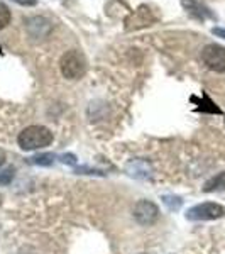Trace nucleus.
Instances as JSON below:
<instances>
[{
    "label": "nucleus",
    "mask_w": 225,
    "mask_h": 254,
    "mask_svg": "<svg viewBox=\"0 0 225 254\" xmlns=\"http://www.w3.org/2000/svg\"><path fill=\"white\" fill-rule=\"evenodd\" d=\"M0 202H2V196H0Z\"/></svg>",
    "instance_id": "obj_18"
},
{
    "label": "nucleus",
    "mask_w": 225,
    "mask_h": 254,
    "mask_svg": "<svg viewBox=\"0 0 225 254\" xmlns=\"http://www.w3.org/2000/svg\"><path fill=\"white\" fill-rule=\"evenodd\" d=\"M163 202H165L166 205L171 208V210H178V208L181 207L183 200L179 198V196H171V195H166V196H163Z\"/></svg>",
    "instance_id": "obj_11"
},
{
    "label": "nucleus",
    "mask_w": 225,
    "mask_h": 254,
    "mask_svg": "<svg viewBox=\"0 0 225 254\" xmlns=\"http://www.w3.org/2000/svg\"><path fill=\"white\" fill-rule=\"evenodd\" d=\"M224 215H225V208L220 203H214V202L200 203V205L188 208L186 212L188 220H215V219H222Z\"/></svg>",
    "instance_id": "obj_3"
},
{
    "label": "nucleus",
    "mask_w": 225,
    "mask_h": 254,
    "mask_svg": "<svg viewBox=\"0 0 225 254\" xmlns=\"http://www.w3.org/2000/svg\"><path fill=\"white\" fill-rule=\"evenodd\" d=\"M10 10L9 7L5 5L3 2H0V29H3V27H7L10 24Z\"/></svg>",
    "instance_id": "obj_10"
},
{
    "label": "nucleus",
    "mask_w": 225,
    "mask_h": 254,
    "mask_svg": "<svg viewBox=\"0 0 225 254\" xmlns=\"http://www.w3.org/2000/svg\"><path fill=\"white\" fill-rule=\"evenodd\" d=\"M53 154H39V156H34L31 158V163L32 165H43V166H49L53 163Z\"/></svg>",
    "instance_id": "obj_12"
},
{
    "label": "nucleus",
    "mask_w": 225,
    "mask_h": 254,
    "mask_svg": "<svg viewBox=\"0 0 225 254\" xmlns=\"http://www.w3.org/2000/svg\"><path fill=\"white\" fill-rule=\"evenodd\" d=\"M61 73H63L64 78L68 80H78L85 75L87 71V60L76 49H71V51L64 53L63 58H61Z\"/></svg>",
    "instance_id": "obj_2"
},
{
    "label": "nucleus",
    "mask_w": 225,
    "mask_h": 254,
    "mask_svg": "<svg viewBox=\"0 0 225 254\" xmlns=\"http://www.w3.org/2000/svg\"><path fill=\"white\" fill-rule=\"evenodd\" d=\"M205 193H212V191H225V171L219 173L214 178H210L203 187Z\"/></svg>",
    "instance_id": "obj_8"
},
{
    "label": "nucleus",
    "mask_w": 225,
    "mask_h": 254,
    "mask_svg": "<svg viewBox=\"0 0 225 254\" xmlns=\"http://www.w3.org/2000/svg\"><path fill=\"white\" fill-rule=\"evenodd\" d=\"M214 34H220V36H224V38H225V31H222V29H214Z\"/></svg>",
    "instance_id": "obj_17"
},
{
    "label": "nucleus",
    "mask_w": 225,
    "mask_h": 254,
    "mask_svg": "<svg viewBox=\"0 0 225 254\" xmlns=\"http://www.w3.org/2000/svg\"><path fill=\"white\" fill-rule=\"evenodd\" d=\"M53 142V132L44 126H29L19 134V146L24 151L41 149Z\"/></svg>",
    "instance_id": "obj_1"
},
{
    "label": "nucleus",
    "mask_w": 225,
    "mask_h": 254,
    "mask_svg": "<svg viewBox=\"0 0 225 254\" xmlns=\"http://www.w3.org/2000/svg\"><path fill=\"white\" fill-rule=\"evenodd\" d=\"M3 163H5V153H3V151L0 149V166H2Z\"/></svg>",
    "instance_id": "obj_16"
},
{
    "label": "nucleus",
    "mask_w": 225,
    "mask_h": 254,
    "mask_svg": "<svg viewBox=\"0 0 225 254\" xmlns=\"http://www.w3.org/2000/svg\"><path fill=\"white\" fill-rule=\"evenodd\" d=\"M61 161L68 163V165H75L76 159H75V156H73V154H63V156H61Z\"/></svg>",
    "instance_id": "obj_14"
},
{
    "label": "nucleus",
    "mask_w": 225,
    "mask_h": 254,
    "mask_svg": "<svg viewBox=\"0 0 225 254\" xmlns=\"http://www.w3.org/2000/svg\"><path fill=\"white\" fill-rule=\"evenodd\" d=\"M14 178V170L12 168H5V170L0 171V185H9Z\"/></svg>",
    "instance_id": "obj_13"
},
{
    "label": "nucleus",
    "mask_w": 225,
    "mask_h": 254,
    "mask_svg": "<svg viewBox=\"0 0 225 254\" xmlns=\"http://www.w3.org/2000/svg\"><path fill=\"white\" fill-rule=\"evenodd\" d=\"M134 219L141 225H153L159 219V208L149 200H141L134 207Z\"/></svg>",
    "instance_id": "obj_5"
},
{
    "label": "nucleus",
    "mask_w": 225,
    "mask_h": 254,
    "mask_svg": "<svg viewBox=\"0 0 225 254\" xmlns=\"http://www.w3.org/2000/svg\"><path fill=\"white\" fill-rule=\"evenodd\" d=\"M183 5H185V9L196 19H205L210 15V12H208L203 5H200L196 0H183Z\"/></svg>",
    "instance_id": "obj_9"
},
{
    "label": "nucleus",
    "mask_w": 225,
    "mask_h": 254,
    "mask_svg": "<svg viewBox=\"0 0 225 254\" xmlns=\"http://www.w3.org/2000/svg\"><path fill=\"white\" fill-rule=\"evenodd\" d=\"M14 2L20 3V5H26V7H32L38 3V0H14Z\"/></svg>",
    "instance_id": "obj_15"
},
{
    "label": "nucleus",
    "mask_w": 225,
    "mask_h": 254,
    "mask_svg": "<svg viewBox=\"0 0 225 254\" xmlns=\"http://www.w3.org/2000/svg\"><path fill=\"white\" fill-rule=\"evenodd\" d=\"M27 31H29L31 38H46L49 31H51V22L44 17H34L27 24Z\"/></svg>",
    "instance_id": "obj_7"
},
{
    "label": "nucleus",
    "mask_w": 225,
    "mask_h": 254,
    "mask_svg": "<svg viewBox=\"0 0 225 254\" xmlns=\"http://www.w3.org/2000/svg\"><path fill=\"white\" fill-rule=\"evenodd\" d=\"M202 60L212 71L225 73V48L220 44H207L202 49Z\"/></svg>",
    "instance_id": "obj_4"
},
{
    "label": "nucleus",
    "mask_w": 225,
    "mask_h": 254,
    "mask_svg": "<svg viewBox=\"0 0 225 254\" xmlns=\"http://www.w3.org/2000/svg\"><path fill=\"white\" fill-rule=\"evenodd\" d=\"M156 20L153 14H151L149 7H139V9L134 12L130 17L125 20V29L127 31H132V29H141V27H146V26H151V24Z\"/></svg>",
    "instance_id": "obj_6"
}]
</instances>
